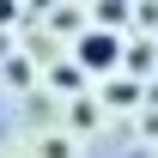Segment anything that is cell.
<instances>
[{
    "label": "cell",
    "instance_id": "6da1fadb",
    "mask_svg": "<svg viewBox=\"0 0 158 158\" xmlns=\"http://www.w3.org/2000/svg\"><path fill=\"white\" fill-rule=\"evenodd\" d=\"M73 67H85V73H116L122 67V37H110V31H79L73 43Z\"/></svg>",
    "mask_w": 158,
    "mask_h": 158
},
{
    "label": "cell",
    "instance_id": "7a4b0ae2",
    "mask_svg": "<svg viewBox=\"0 0 158 158\" xmlns=\"http://www.w3.org/2000/svg\"><path fill=\"white\" fill-rule=\"evenodd\" d=\"M140 98H146V85H140V79H116V85L103 91V103H116V110H134Z\"/></svg>",
    "mask_w": 158,
    "mask_h": 158
},
{
    "label": "cell",
    "instance_id": "3957f363",
    "mask_svg": "<svg viewBox=\"0 0 158 158\" xmlns=\"http://www.w3.org/2000/svg\"><path fill=\"white\" fill-rule=\"evenodd\" d=\"M122 67H128V73H146V67H152V43H122Z\"/></svg>",
    "mask_w": 158,
    "mask_h": 158
},
{
    "label": "cell",
    "instance_id": "277c9868",
    "mask_svg": "<svg viewBox=\"0 0 158 158\" xmlns=\"http://www.w3.org/2000/svg\"><path fill=\"white\" fill-rule=\"evenodd\" d=\"M122 24H128V6H122V0H103V6H98V31H110V37H116Z\"/></svg>",
    "mask_w": 158,
    "mask_h": 158
}]
</instances>
